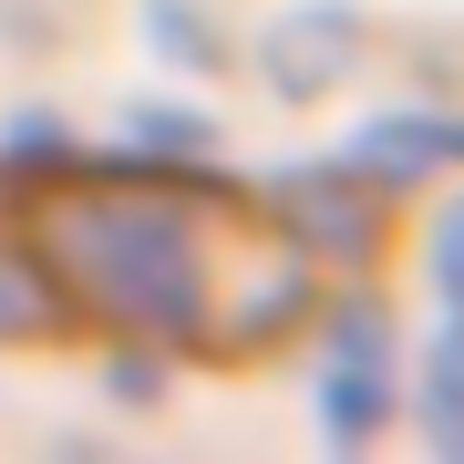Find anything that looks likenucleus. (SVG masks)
I'll use <instances>...</instances> for the list:
<instances>
[{
	"instance_id": "f257e3e1",
	"label": "nucleus",
	"mask_w": 464,
	"mask_h": 464,
	"mask_svg": "<svg viewBox=\"0 0 464 464\" xmlns=\"http://www.w3.org/2000/svg\"><path fill=\"white\" fill-rule=\"evenodd\" d=\"M11 217L72 351H145L237 382L289 362L341 289L310 217L186 166H21Z\"/></svg>"
},
{
	"instance_id": "f03ea898",
	"label": "nucleus",
	"mask_w": 464,
	"mask_h": 464,
	"mask_svg": "<svg viewBox=\"0 0 464 464\" xmlns=\"http://www.w3.org/2000/svg\"><path fill=\"white\" fill-rule=\"evenodd\" d=\"M0 351H72L63 310H52V279L11 217V176H0Z\"/></svg>"
}]
</instances>
